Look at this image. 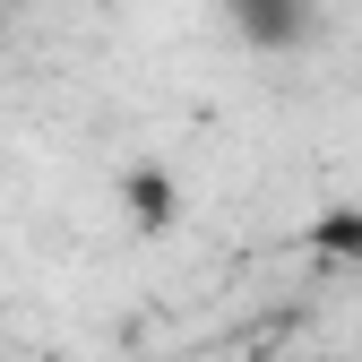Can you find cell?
<instances>
[{"instance_id":"6da1fadb","label":"cell","mask_w":362,"mask_h":362,"mask_svg":"<svg viewBox=\"0 0 362 362\" xmlns=\"http://www.w3.org/2000/svg\"><path fill=\"white\" fill-rule=\"evenodd\" d=\"M224 18H233L259 52H293L310 35V18H320V0H224Z\"/></svg>"},{"instance_id":"7a4b0ae2","label":"cell","mask_w":362,"mask_h":362,"mask_svg":"<svg viewBox=\"0 0 362 362\" xmlns=\"http://www.w3.org/2000/svg\"><path fill=\"white\" fill-rule=\"evenodd\" d=\"M121 199H129V216H139L147 233H164V224H173V181H164L156 164H139V173H129V181H121Z\"/></svg>"}]
</instances>
